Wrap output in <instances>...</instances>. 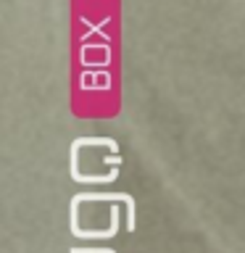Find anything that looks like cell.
I'll use <instances>...</instances> for the list:
<instances>
[{"label":"cell","instance_id":"cell-2","mask_svg":"<svg viewBox=\"0 0 245 253\" xmlns=\"http://www.w3.org/2000/svg\"><path fill=\"white\" fill-rule=\"evenodd\" d=\"M119 229V213L116 209H111V227L103 229V232H90V229H82V227H74L71 229V235L82 237V240H108V237H114Z\"/></svg>","mask_w":245,"mask_h":253},{"label":"cell","instance_id":"cell-1","mask_svg":"<svg viewBox=\"0 0 245 253\" xmlns=\"http://www.w3.org/2000/svg\"><path fill=\"white\" fill-rule=\"evenodd\" d=\"M82 201H119V203H126V229H134V198L126 195V193H77L71 206H79Z\"/></svg>","mask_w":245,"mask_h":253}]
</instances>
